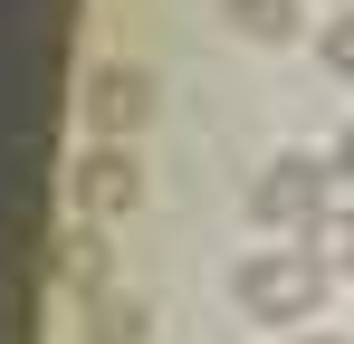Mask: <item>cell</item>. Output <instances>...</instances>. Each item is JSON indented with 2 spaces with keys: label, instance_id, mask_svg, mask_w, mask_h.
I'll list each match as a JSON object with an SVG mask.
<instances>
[{
  "label": "cell",
  "instance_id": "cell-1",
  "mask_svg": "<svg viewBox=\"0 0 354 344\" xmlns=\"http://www.w3.org/2000/svg\"><path fill=\"white\" fill-rule=\"evenodd\" d=\"M326 296H335V278H326L306 249H249L230 268V306L249 325H306Z\"/></svg>",
  "mask_w": 354,
  "mask_h": 344
},
{
  "label": "cell",
  "instance_id": "cell-2",
  "mask_svg": "<svg viewBox=\"0 0 354 344\" xmlns=\"http://www.w3.org/2000/svg\"><path fill=\"white\" fill-rule=\"evenodd\" d=\"M77 124H86L96 144H134V134L153 124V77L124 67V57H96V67L77 77Z\"/></svg>",
  "mask_w": 354,
  "mask_h": 344
},
{
  "label": "cell",
  "instance_id": "cell-3",
  "mask_svg": "<svg viewBox=\"0 0 354 344\" xmlns=\"http://www.w3.org/2000/svg\"><path fill=\"white\" fill-rule=\"evenodd\" d=\"M335 201V163L326 153H268V172L249 182V220L259 229H306Z\"/></svg>",
  "mask_w": 354,
  "mask_h": 344
},
{
  "label": "cell",
  "instance_id": "cell-4",
  "mask_svg": "<svg viewBox=\"0 0 354 344\" xmlns=\"http://www.w3.org/2000/svg\"><path fill=\"white\" fill-rule=\"evenodd\" d=\"M67 201H77V220H106L115 229L134 201H144V163L124 153V144H86L77 163H67Z\"/></svg>",
  "mask_w": 354,
  "mask_h": 344
},
{
  "label": "cell",
  "instance_id": "cell-5",
  "mask_svg": "<svg viewBox=\"0 0 354 344\" xmlns=\"http://www.w3.org/2000/svg\"><path fill=\"white\" fill-rule=\"evenodd\" d=\"M48 278H58L77 306L106 296V287H115V229H106V220H67L58 239H48Z\"/></svg>",
  "mask_w": 354,
  "mask_h": 344
},
{
  "label": "cell",
  "instance_id": "cell-6",
  "mask_svg": "<svg viewBox=\"0 0 354 344\" xmlns=\"http://www.w3.org/2000/svg\"><path fill=\"white\" fill-rule=\"evenodd\" d=\"M144 335H153L144 296H115V287H106V296L77 306V344H144Z\"/></svg>",
  "mask_w": 354,
  "mask_h": 344
},
{
  "label": "cell",
  "instance_id": "cell-7",
  "mask_svg": "<svg viewBox=\"0 0 354 344\" xmlns=\"http://www.w3.org/2000/svg\"><path fill=\"white\" fill-rule=\"evenodd\" d=\"M297 249H306L326 278H354V201H326L316 220L297 229Z\"/></svg>",
  "mask_w": 354,
  "mask_h": 344
},
{
  "label": "cell",
  "instance_id": "cell-8",
  "mask_svg": "<svg viewBox=\"0 0 354 344\" xmlns=\"http://www.w3.org/2000/svg\"><path fill=\"white\" fill-rule=\"evenodd\" d=\"M221 19H230L239 39H297V0H221Z\"/></svg>",
  "mask_w": 354,
  "mask_h": 344
},
{
  "label": "cell",
  "instance_id": "cell-9",
  "mask_svg": "<svg viewBox=\"0 0 354 344\" xmlns=\"http://www.w3.org/2000/svg\"><path fill=\"white\" fill-rule=\"evenodd\" d=\"M316 57H326V77H354V10H335L316 29Z\"/></svg>",
  "mask_w": 354,
  "mask_h": 344
},
{
  "label": "cell",
  "instance_id": "cell-10",
  "mask_svg": "<svg viewBox=\"0 0 354 344\" xmlns=\"http://www.w3.org/2000/svg\"><path fill=\"white\" fill-rule=\"evenodd\" d=\"M335 182H345V191H354V134H345V144H335Z\"/></svg>",
  "mask_w": 354,
  "mask_h": 344
},
{
  "label": "cell",
  "instance_id": "cell-11",
  "mask_svg": "<svg viewBox=\"0 0 354 344\" xmlns=\"http://www.w3.org/2000/svg\"><path fill=\"white\" fill-rule=\"evenodd\" d=\"M297 344H345V335H297Z\"/></svg>",
  "mask_w": 354,
  "mask_h": 344
},
{
  "label": "cell",
  "instance_id": "cell-12",
  "mask_svg": "<svg viewBox=\"0 0 354 344\" xmlns=\"http://www.w3.org/2000/svg\"><path fill=\"white\" fill-rule=\"evenodd\" d=\"M345 344H354V335H345Z\"/></svg>",
  "mask_w": 354,
  "mask_h": 344
}]
</instances>
